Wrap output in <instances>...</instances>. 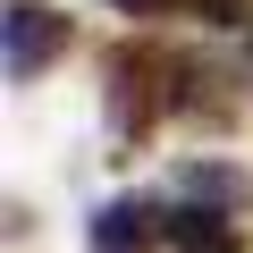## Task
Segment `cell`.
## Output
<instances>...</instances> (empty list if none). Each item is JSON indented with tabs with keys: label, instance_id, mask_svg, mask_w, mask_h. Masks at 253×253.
Returning <instances> with one entry per match:
<instances>
[{
	"label": "cell",
	"instance_id": "obj_1",
	"mask_svg": "<svg viewBox=\"0 0 253 253\" xmlns=\"http://www.w3.org/2000/svg\"><path fill=\"white\" fill-rule=\"evenodd\" d=\"M0 34H9V76H17V84H34V76H42V68L68 51V34H76V26H68V9L17 0V9L0 17Z\"/></svg>",
	"mask_w": 253,
	"mask_h": 253
},
{
	"label": "cell",
	"instance_id": "obj_2",
	"mask_svg": "<svg viewBox=\"0 0 253 253\" xmlns=\"http://www.w3.org/2000/svg\"><path fill=\"white\" fill-rule=\"evenodd\" d=\"M161 59L152 51H110V126L118 135H144V126L161 118Z\"/></svg>",
	"mask_w": 253,
	"mask_h": 253
},
{
	"label": "cell",
	"instance_id": "obj_3",
	"mask_svg": "<svg viewBox=\"0 0 253 253\" xmlns=\"http://www.w3.org/2000/svg\"><path fill=\"white\" fill-rule=\"evenodd\" d=\"M169 236V211L152 203V194H118V203H101V219H93V253H152Z\"/></svg>",
	"mask_w": 253,
	"mask_h": 253
},
{
	"label": "cell",
	"instance_id": "obj_4",
	"mask_svg": "<svg viewBox=\"0 0 253 253\" xmlns=\"http://www.w3.org/2000/svg\"><path fill=\"white\" fill-rule=\"evenodd\" d=\"M169 245L177 253H245V236L228 228V211H169Z\"/></svg>",
	"mask_w": 253,
	"mask_h": 253
},
{
	"label": "cell",
	"instance_id": "obj_5",
	"mask_svg": "<svg viewBox=\"0 0 253 253\" xmlns=\"http://www.w3.org/2000/svg\"><path fill=\"white\" fill-rule=\"evenodd\" d=\"M194 9H203V26H245L253 0H194Z\"/></svg>",
	"mask_w": 253,
	"mask_h": 253
},
{
	"label": "cell",
	"instance_id": "obj_6",
	"mask_svg": "<svg viewBox=\"0 0 253 253\" xmlns=\"http://www.w3.org/2000/svg\"><path fill=\"white\" fill-rule=\"evenodd\" d=\"M110 9H126V17H161L169 0H110Z\"/></svg>",
	"mask_w": 253,
	"mask_h": 253
},
{
	"label": "cell",
	"instance_id": "obj_7",
	"mask_svg": "<svg viewBox=\"0 0 253 253\" xmlns=\"http://www.w3.org/2000/svg\"><path fill=\"white\" fill-rule=\"evenodd\" d=\"M245 59H253V34H245Z\"/></svg>",
	"mask_w": 253,
	"mask_h": 253
}]
</instances>
